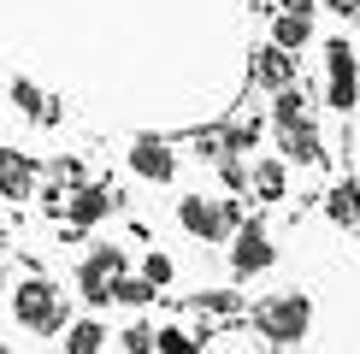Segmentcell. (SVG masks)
I'll use <instances>...</instances> for the list:
<instances>
[{"label":"cell","instance_id":"obj_13","mask_svg":"<svg viewBox=\"0 0 360 354\" xmlns=\"http://www.w3.org/2000/svg\"><path fill=\"white\" fill-rule=\"evenodd\" d=\"M248 183H254L260 201H283V195H290V171H283V159H260V166L248 171Z\"/></svg>","mask_w":360,"mask_h":354},{"label":"cell","instance_id":"obj_16","mask_svg":"<svg viewBox=\"0 0 360 354\" xmlns=\"http://www.w3.org/2000/svg\"><path fill=\"white\" fill-rule=\"evenodd\" d=\"M112 301H124V307H148V301H154V284H148L142 272H136V277H130V272H118V284H112Z\"/></svg>","mask_w":360,"mask_h":354},{"label":"cell","instance_id":"obj_10","mask_svg":"<svg viewBox=\"0 0 360 354\" xmlns=\"http://www.w3.org/2000/svg\"><path fill=\"white\" fill-rule=\"evenodd\" d=\"M254 83L260 88H283V83H295V53L290 48H260V59H254Z\"/></svg>","mask_w":360,"mask_h":354},{"label":"cell","instance_id":"obj_17","mask_svg":"<svg viewBox=\"0 0 360 354\" xmlns=\"http://www.w3.org/2000/svg\"><path fill=\"white\" fill-rule=\"evenodd\" d=\"M12 100H18V112H24V118H59V107H48V100H41V88H36V83H24V77L12 83Z\"/></svg>","mask_w":360,"mask_h":354},{"label":"cell","instance_id":"obj_2","mask_svg":"<svg viewBox=\"0 0 360 354\" xmlns=\"http://www.w3.org/2000/svg\"><path fill=\"white\" fill-rule=\"evenodd\" d=\"M243 201H213V195H184L177 201V225H184L195 242H224V236H236V225H243Z\"/></svg>","mask_w":360,"mask_h":354},{"label":"cell","instance_id":"obj_12","mask_svg":"<svg viewBox=\"0 0 360 354\" xmlns=\"http://www.w3.org/2000/svg\"><path fill=\"white\" fill-rule=\"evenodd\" d=\"M325 213H331L342 230H360V195H354V183H349V177L325 189Z\"/></svg>","mask_w":360,"mask_h":354},{"label":"cell","instance_id":"obj_18","mask_svg":"<svg viewBox=\"0 0 360 354\" xmlns=\"http://www.w3.org/2000/svg\"><path fill=\"white\" fill-rule=\"evenodd\" d=\"M154 348H166V354H189V348H201V331H184V324H166V331H154Z\"/></svg>","mask_w":360,"mask_h":354},{"label":"cell","instance_id":"obj_9","mask_svg":"<svg viewBox=\"0 0 360 354\" xmlns=\"http://www.w3.org/2000/svg\"><path fill=\"white\" fill-rule=\"evenodd\" d=\"M36 189V159L18 154V148H0V195L6 201H24Z\"/></svg>","mask_w":360,"mask_h":354},{"label":"cell","instance_id":"obj_1","mask_svg":"<svg viewBox=\"0 0 360 354\" xmlns=\"http://www.w3.org/2000/svg\"><path fill=\"white\" fill-rule=\"evenodd\" d=\"M307 324H313V301L302 289H283V295H266L254 307V331L266 336V348H295L307 343Z\"/></svg>","mask_w":360,"mask_h":354},{"label":"cell","instance_id":"obj_5","mask_svg":"<svg viewBox=\"0 0 360 354\" xmlns=\"http://www.w3.org/2000/svg\"><path fill=\"white\" fill-rule=\"evenodd\" d=\"M272 260H278V248H272V236H266V225L260 218H243L236 236H231V272L236 277H260Z\"/></svg>","mask_w":360,"mask_h":354},{"label":"cell","instance_id":"obj_3","mask_svg":"<svg viewBox=\"0 0 360 354\" xmlns=\"http://www.w3.org/2000/svg\"><path fill=\"white\" fill-rule=\"evenodd\" d=\"M12 313H18L24 331L53 336L59 324H65V301H59V289L48 284V277H24V284L12 289Z\"/></svg>","mask_w":360,"mask_h":354},{"label":"cell","instance_id":"obj_22","mask_svg":"<svg viewBox=\"0 0 360 354\" xmlns=\"http://www.w3.org/2000/svg\"><path fill=\"white\" fill-rule=\"evenodd\" d=\"M278 6H283V12H307V18H313V12H319V0H278Z\"/></svg>","mask_w":360,"mask_h":354},{"label":"cell","instance_id":"obj_11","mask_svg":"<svg viewBox=\"0 0 360 354\" xmlns=\"http://www.w3.org/2000/svg\"><path fill=\"white\" fill-rule=\"evenodd\" d=\"M65 213H71V225H77V230H83V225H101V218L112 213V195H107V189H89V183H83V189H71Z\"/></svg>","mask_w":360,"mask_h":354},{"label":"cell","instance_id":"obj_6","mask_svg":"<svg viewBox=\"0 0 360 354\" xmlns=\"http://www.w3.org/2000/svg\"><path fill=\"white\" fill-rule=\"evenodd\" d=\"M325 100L337 112H354V41H325Z\"/></svg>","mask_w":360,"mask_h":354},{"label":"cell","instance_id":"obj_21","mask_svg":"<svg viewBox=\"0 0 360 354\" xmlns=\"http://www.w3.org/2000/svg\"><path fill=\"white\" fill-rule=\"evenodd\" d=\"M118 348H130V354L154 348V324H130V331H118Z\"/></svg>","mask_w":360,"mask_h":354},{"label":"cell","instance_id":"obj_14","mask_svg":"<svg viewBox=\"0 0 360 354\" xmlns=\"http://www.w3.org/2000/svg\"><path fill=\"white\" fill-rule=\"evenodd\" d=\"M272 41H278V48H307V41H313V18H307V12H278V18H272Z\"/></svg>","mask_w":360,"mask_h":354},{"label":"cell","instance_id":"obj_15","mask_svg":"<svg viewBox=\"0 0 360 354\" xmlns=\"http://www.w3.org/2000/svg\"><path fill=\"white\" fill-rule=\"evenodd\" d=\"M107 324H101V319H77V324H71V336H65V348L71 354H95V348H107Z\"/></svg>","mask_w":360,"mask_h":354},{"label":"cell","instance_id":"obj_20","mask_svg":"<svg viewBox=\"0 0 360 354\" xmlns=\"http://www.w3.org/2000/svg\"><path fill=\"white\" fill-rule=\"evenodd\" d=\"M195 307H201V313H236V295L231 289H207V295H195Z\"/></svg>","mask_w":360,"mask_h":354},{"label":"cell","instance_id":"obj_19","mask_svg":"<svg viewBox=\"0 0 360 354\" xmlns=\"http://www.w3.org/2000/svg\"><path fill=\"white\" fill-rule=\"evenodd\" d=\"M142 277H148V284H154V289H166L172 277H177V266H172V254H148V260H142Z\"/></svg>","mask_w":360,"mask_h":354},{"label":"cell","instance_id":"obj_8","mask_svg":"<svg viewBox=\"0 0 360 354\" xmlns=\"http://www.w3.org/2000/svg\"><path fill=\"white\" fill-rule=\"evenodd\" d=\"M278 148L290 166H319V130L313 118H295V124H278Z\"/></svg>","mask_w":360,"mask_h":354},{"label":"cell","instance_id":"obj_23","mask_svg":"<svg viewBox=\"0 0 360 354\" xmlns=\"http://www.w3.org/2000/svg\"><path fill=\"white\" fill-rule=\"evenodd\" d=\"M331 6L342 12V18H360V0H331Z\"/></svg>","mask_w":360,"mask_h":354},{"label":"cell","instance_id":"obj_7","mask_svg":"<svg viewBox=\"0 0 360 354\" xmlns=\"http://www.w3.org/2000/svg\"><path fill=\"white\" fill-rule=\"evenodd\" d=\"M130 171L148 177V183H172V177H177V154L160 136H136V142H130Z\"/></svg>","mask_w":360,"mask_h":354},{"label":"cell","instance_id":"obj_4","mask_svg":"<svg viewBox=\"0 0 360 354\" xmlns=\"http://www.w3.org/2000/svg\"><path fill=\"white\" fill-rule=\"evenodd\" d=\"M118 272H124V248H118V242H101L95 254H89V260L77 266V289H83V301H89V307L112 301V284H118Z\"/></svg>","mask_w":360,"mask_h":354}]
</instances>
